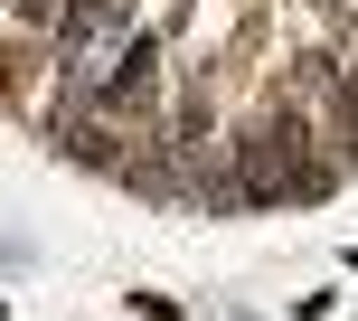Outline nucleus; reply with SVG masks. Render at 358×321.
<instances>
[{"mask_svg": "<svg viewBox=\"0 0 358 321\" xmlns=\"http://www.w3.org/2000/svg\"><path fill=\"white\" fill-rule=\"evenodd\" d=\"M340 160H311V114L302 104H273L264 123L236 142V189L245 208H283V198H321Z\"/></svg>", "mask_w": 358, "mask_h": 321, "instance_id": "f257e3e1", "label": "nucleus"}, {"mask_svg": "<svg viewBox=\"0 0 358 321\" xmlns=\"http://www.w3.org/2000/svg\"><path fill=\"white\" fill-rule=\"evenodd\" d=\"M330 160H358V67H330Z\"/></svg>", "mask_w": 358, "mask_h": 321, "instance_id": "f03ea898", "label": "nucleus"}, {"mask_svg": "<svg viewBox=\"0 0 358 321\" xmlns=\"http://www.w3.org/2000/svg\"><path fill=\"white\" fill-rule=\"evenodd\" d=\"M0 321H10V303H0Z\"/></svg>", "mask_w": 358, "mask_h": 321, "instance_id": "7ed1b4c3", "label": "nucleus"}, {"mask_svg": "<svg viewBox=\"0 0 358 321\" xmlns=\"http://www.w3.org/2000/svg\"><path fill=\"white\" fill-rule=\"evenodd\" d=\"M349 265H358V255H349Z\"/></svg>", "mask_w": 358, "mask_h": 321, "instance_id": "20e7f679", "label": "nucleus"}]
</instances>
